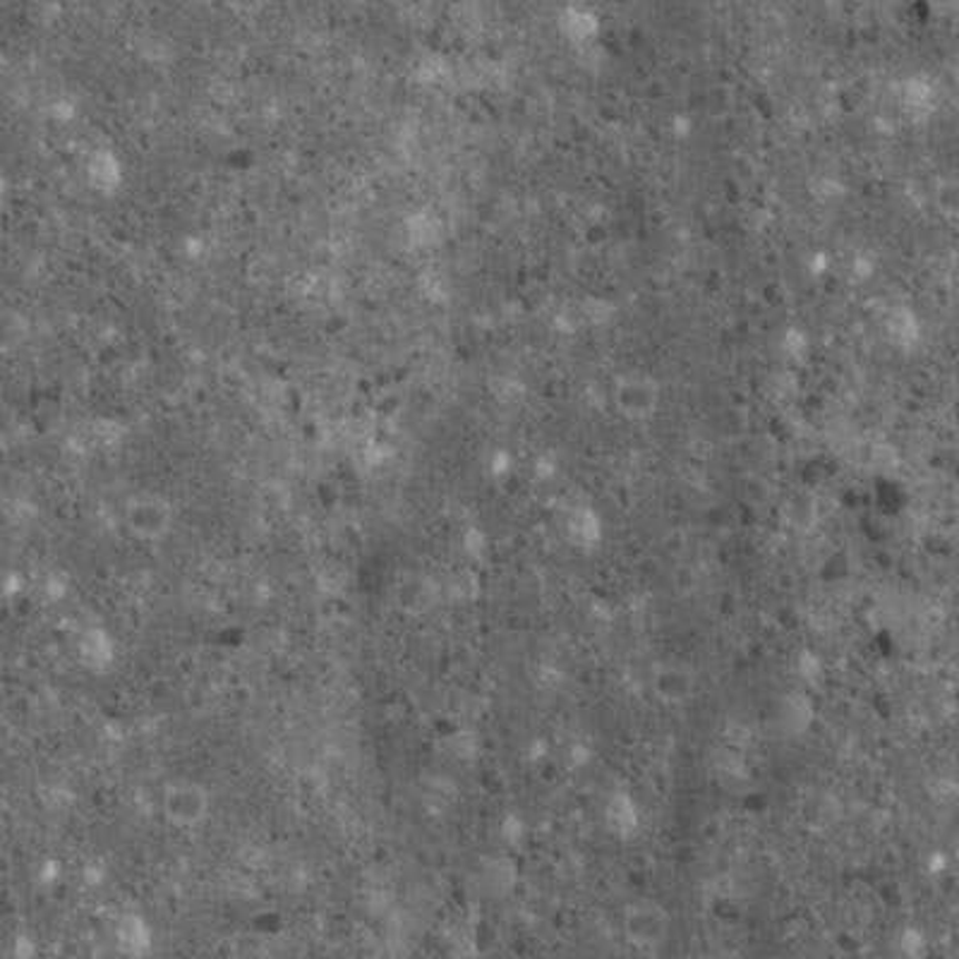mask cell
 Listing matches in <instances>:
<instances>
[{"label": "cell", "mask_w": 959, "mask_h": 959, "mask_svg": "<svg viewBox=\"0 0 959 959\" xmlns=\"http://www.w3.org/2000/svg\"><path fill=\"white\" fill-rule=\"evenodd\" d=\"M161 811L176 828L202 826L211 811L209 789L194 780H176L163 789Z\"/></svg>", "instance_id": "cell-1"}, {"label": "cell", "mask_w": 959, "mask_h": 959, "mask_svg": "<svg viewBox=\"0 0 959 959\" xmlns=\"http://www.w3.org/2000/svg\"><path fill=\"white\" fill-rule=\"evenodd\" d=\"M938 197L942 209H946V214L959 217V180H952L948 186H942Z\"/></svg>", "instance_id": "cell-2"}]
</instances>
